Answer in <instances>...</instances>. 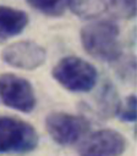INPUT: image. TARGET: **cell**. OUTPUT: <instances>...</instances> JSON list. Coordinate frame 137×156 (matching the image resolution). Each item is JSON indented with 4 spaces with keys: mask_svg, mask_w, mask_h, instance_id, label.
I'll list each match as a JSON object with an SVG mask.
<instances>
[{
    "mask_svg": "<svg viewBox=\"0 0 137 156\" xmlns=\"http://www.w3.org/2000/svg\"><path fill=\"white\" fill-rule=\"evenodd\" d=\"M53 77L70 91L86 93L97 84L98 72L88 61L77 56H66L54 66Z\"/></svg>",
    "mask_w": 137,
    "mask_h": 156,
    "instance_id": "cell-2",
    "label": "cell"
},
{
    "mask_svg": "<svg viewBox=\"0 0 137 156\" xmlns=\"http://www.w3.org/2000/svg\"><path fill=\"white\" fill-rule=\"evenodd\" d=\"M45 127L55 143L72 145L87 133L89 122L82 116L67 112H51L45 118Z\"/></svg>",
    "mask_w": 137,
    "mask_h": 156,
    "instance_id": "cell-5",
    "label": "cell"
},
{
    "mask_svg": "<svg viewBox=\"0 0 137 156\" xmlns=\"http://www.w3.org/2000/svg\"><path fill=\"white\" fill-rule=\"evenodd\" d=\"M38 145V133L32 124L17 117L0 116V152L26 154Z\"/></svg>",
    "mask_w": 137,
    "mask_h": 156,
    "instance_id": "cell-3",
    "label": "cell"
},
{
    "mask_svg": "<svg viewBox=\"0 0 137 156\" xmlns=\"http://www.w3.org/2000/svg\"><path fill=\"white\" fill-rule=\"evenodd\" d=\"M120 104L121 101L114 85L111 83H105L102 87V90L99 91V96L95 102L98 115L104 118H109L114 115H117Z\"/></svg>",
    "mask_w": 137,
    "mask_h": 156,
    "instance_id": "cell-10",
    "label": "cell"
},
{
    "mask_svg": "<svg viewBox=\"0 0 137 156\" xmlns=\"http://www.w3.org/2000/svg\"><path fill=\"white\" fill-rule=\"evenodd\" d=\"M125 136L114 129L92 133L80 146V156H121L126 149Z\"/></svg>",
    "mask_w": 137,
    "mask_h": 156,
    "instance_id": "cell-7",
    "label": "cell"
},
{
    "mask_svg": "<svg viewBox=\"0 0 137 156\" xmlns=\"http://www.w3.org/2000/svg\"><path fill=\"white\" fill-rule=\"evenodd\" d=\"M46 51L35 41L20 40L10 44L2 51V60L16 68L32 71L45 62Z\"/></svg>",
    "mask_w": 137,
    "mask_h": 156,
    "instance_id": "cell-8",
    "label": "cell"
},
{
    "mask_svg": "<svg viewBox=\"0 0 137 156\" xmlns=\"http://www.w3.org/2000/svg\"><path fill=\"white\" fill-rule=\"evenodd\" d=\"M70 9L77 17L84 20H97L102 16H110L113 18L130 20L136 15L135 1H71L67 2Z\"/></svg>",
    "mask_w": 137,
    "mask_h": 156,
    "instance_id": "cell-6",
    "label": "cell"
},
{
    "mask_svg": "<svg viewBox=\"0 0 137 156\" xmlns=\"http://www.w3.org/2000/svg\"><path fill=\"white\" fill-rule=\"evenodd\" d=\"M28 5L49 17L62 16L67 9V2L64 1H29Z\"/></svg>",
    "mask_w": 137,
    "mask_h": 156,
    "instance_id": "cell-11",
    "label": "cell"
},
{
    "mask_svg": "<svg viewBox=\"0 0 137 156\" xmlns=\"http://www.w3.org/2000/svg\"><path fill=\"white\" fill-rule=\"evenodd\" d=\"M0 98L6 106L24 113L32 112L37 104L32 84L13 73L0 76Z\"/></svg>",
    "mask_w": 137,
    "mask_h": 156,
    "instance_id": "cell-4",
    "label": "cell"
},
{
    "mask_svg": "<svg viewBox=\"0 0 137 156\" xmlns=\"http://www.w3.org/2000/svg\"><path fill=\"white\" fill-rule=\"evenodd\" d=\"M119 35L120 30L115 22L109 20L94 21L81 29V43L84 51L92 57L114 62L122 54Z\"/></svg>",
    "mask_w": 137,
    "mask_h": 156,
    "instance_id": "cell-1",
    "label": "cell"
},
{
    "mask_svg": "<svg viewBox=\"0 0 137 156\" xmlns=\"http://www.w3.org/2000/svg\"><path fill=\"white\" fill-rule=\"evenodd\" d=\"M117 116L120 119L125 122H133L136 121V96L130 95L126 98V100L120 104Z\"/></svg>",
    "mask_w": 137,
    "mask_h": 156,
    "instance_id": "cell-12",
    "label": "cell"
},
{
    "mask_svg": "<svg viewBox=\"0 0 137 156\" xmlns=\"http://www.w3.org/2000/svg\"><path fill=\"white\" fill-rule=\"evenodd\" d=\"M28 24V16L24 11L0 5V38H11L23 32Z\"/></svg>",
    "mask_w": 137,
    "mask_h": 156,
    "instance_id": "cell-9",
    "label": "cell"
}]
</instances>
